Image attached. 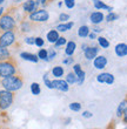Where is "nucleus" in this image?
Instances as JSON below:
<instances>
[{
  "label": "nucleus",
  "instance_id": "0eeeda50",
  "mask_svg": "<svg viewBox=\"0 0 127 129\" xmlns=\"http://www.w3.org/2000/svg\"><path fill=\"white\" fill-rule=\"evenodd\" d=\"M37 26H38V24H34V22H32V21L27 20V19H22V20H20L19 24H18L17 31L20 34H26V33H28V32L33 31V28L37 27Z\"/></svg>",
  "mask_w": 127,
  "mask_h": 129
},
{
  "label": "nucleus",
  "instance_id": "37998d69",
  "mask_svg": "<svg viewBox=\"0 0 127 129\" xmlns=\"http://www.w3.org/2000/svg\"><path fill=\"white\" fill-rule=\"evenodd\" d=\"M121 117H122V122H124V123H127V113H125V114L121 116Z\"/></svg>",
  "mask_w": 127,
  "mask_h": 129
},
{
  "label": "nucleus",
  "instance_id": "4468645a",
  "mask_svg": "<svg viewBox=\"0 0 127 129\" xmlns=\"http://www.w3.org/2000/svg\"><path fill=\"white\" fill-rule=\"evenodd\" d=\"M104 19H105V15L103 14V12H99V11L93 12V13H91V15H89V21H91L93 25L101 24Z\"/></svg>",
  "mask_w": 127,
  "mask_h": 129
},
{
  "label": "nucleus",
  "instance_id": "412c9836",
  "mask_svg": "<svg viewBox=\"0 0 127 129\" xmlns=\"http://www.w3.org/2000/svg\"><path fill=\"white\" fill-rule=\"evenodd\" d=\"M126 103H127V100L124 99L122 102H120V105L118 106V109H117V116L118 117H121L125 113H127V105Z\"/></svg>",
  "mask_w": 127,
  "mask_h": 129
},
{
  "label": "nucleus",
  "instance_id": "39448f33",
  "mask_svg": "<svg viewBox=\"0 0 127 129\" xmlns=\"http://www.w3.org/2000/svg\"><path fill=\"white\" fill-rule=\"evenodd\" d=\"M14 101V93L3 89L0 90V112L6 110L13 105Z\"/></svg>",
  "mask_w": 127,
  "mask_h": 129
},
{
  "label": "nucleus",
  "instance_id": "7c9ffc66",
  "mask_svg": "<svg viewBox=\"0 0 127 129\" xmlns=\"http://www.w3.org/2000/svg\"><path fill=\"white\" fill-rule=\"evenodd\" d=\"M69 109L73 110V112H80L81 110V103H79V102H72L69 105Z\"/></svg>",
  "mask_w": 127,
  "mask_h": 129
},
{
  "label": "nucleus",
  "instance_id": "f3484780",
  "mask_svg": "<svg viewBox=\"0 0 127 129\" xmlns=\"http://www.w3.org/2000/svg\"><path fill=\"white\" fill-rule=\"evenodd\" d=\"M75 48H77V44L74 41H68L66 42V48H65V54L67 56H72L75 52Z\"/></svg>",
  "mask_w": 127,
  "mask_h": 129
},
{
  "label": "nucleus",
  "instance_id": "c85d7f7f",
  "mask_svg": "<svg viewBox=\"0 0 127 129\" xmlns=\"http://www.w3.org/2000/svg\"><path fill=\"white\" fill-rule=\"evenodd\" d=\"M66 42H67V40H66V38L64 37H59L58 39H57V41H55L54 44V48H59V47H61V46H65Z\"/></svg>",
  "mask_w": 127,
  "mask_h": 129
},
{
  "label": "nucleus",
  "instance_id": "8fccbe9b",
  "mask_svg": "<svg viewBox=\"0 0 127 129\" xmlns=\"http://www.w3.org/2000/svg\"><path fill=\"white\" fill-rule=\"evenodd\" d=\"M18 1H19V0H18Z\"/></svg>",
  "mask_w": 127,
  "mask_h": 129
},
{
  "label": "nucleus",
  "instance_id": "09e8293b",
  "mask_svg": "<svg viewBox=\"0 0 127 129\" xmlns=\"http://www.w3.org/2000/svg\"><path fill=\"white\" fill-rule=\"evenodd\" d=\"M3 129H8V128H3Z\"/></svg>",
  "mask_w": 127,
  "mask_h": 129
},
{
  "label": "nucleus",
  "instance_id": "79ce46f5",
  "mask_svg": "<svg viewBox=\"0 0 127 129\" xmlns=\"http://www.w3.org/2000/svg\"><path fill=\"white\" fill-rule=\"evenodd\" d=\"M101 31H103V28L98 27V25H95V27L93 28V32H94V33H100Z\"/></svg>",
  "mask_w": 127,
  "mask_h": 129
},
{
  "label": "nucleus",
  "instance_id": "c756f323",
  "mask_svg": "<svg viewBox=\"0 0 127 129\" xmlns=\"http://www.w3.org/2000/svg\"><path fill=\"white\" fill-rule=\"evenodd\" d=\"M118 18H119V15H118V14L113 13V12H110V13H108L106 17H105V19H106L107 22H112V21L117 20Z\"/></svg>",
  "mask_w": 127,
  "mask_h": 129
},
{
  "label": "nucleus",
  "instance_id": "a878e982",
  "mask_svg": "<svg viewBox=\"0 0 127 129\" xmlns=\"http://www.w3.org/2000/svg\"><path fill=\"white\" fill-rule=\"evenodd\" d=\"M65 81L67 82L68 85H74V83H77V76H75V74H74V72H71V73L67 74Z\"/></svg>",
  "mask_w": 127,
  "mask_h": 129
},
{
  "label": "nucleus",
  "instance_id": "e433bc0d",
  "mask_svg": "<svg viewBox=\"0 0 127 129\" xmlns=\"http://www.w3.org/2000/svg\"><path fill=\"white\" fill-rule=\"evenodd\" d=\"M34 37H27V38H25V42L27 45H34Z\"/></svg>",
  "mask_w": 127,
  "mask_h": 129
},
{
  "label": "nucleus",
  "instance_id": "6e6552de",
  "mask_svg": "<svg viewBox=\"0 0 127 129\" xmlns=\"http://www.w3.org/2000/svg\"><path fill=\"white\" fill-rule=\"evenodd\" d=\"M39 5H40L39 0H27V1H25V3L21 5L24 15H27V14L37 11L38 10V7H39Z\"/></svg>",
  "mask_w": 127,
  "mask_h": 129
},
{
  "label": "nucleus",
  "instance_id": "4c0bfd02",
  "mask_svg": "<svg viewBox=\"0 0 127 129\" xmlns=\"http://www.w3.org/2000/svg\"><path fill=\"white\" fill-rule=\"evenodd\" d=\"M93 116V114L91 112H88V110H85V112H83V117H85V119H91Z\"/></svg>",
  "mask_w": 127,
  "mask_h": 129
},
{
  "label": "nucleus",
  "instance_id": "bb28decb",
  "mask_svg": "<svg viewBox=\"0 0 127 129\" xmlns=\"http://www.w3.org/2000/svg\"><path fill=\"white\" fill-rule=\"evenodd\" d=\"M31 93L33 95H39L41 93V88H40V85L37 83V82H33L31 85Z\"/></svg>",
  "mask_w": 127,
  "mask_h": 129
},
{
  "label": "nucleus",
  "instance_id": "c9c22d12",
  "mask_svg": "<svg viewBox=\"0 0 127 129\" xmlns=\"http://www.w3.org/2000/svg\"><path fill=\"white\" fill-rule=\"evenodd\" d=\"M68 20H69V14L61 13L59 15V21H61V22H67Z\"/></svg>",
  "mask_w": 127,
  "mask_h": 129
},
{
  "label": "nucleus",
  "instance_id": "5701e85b",
  "mask_svg": "<svg viewBox=\"0 0 127 129\" xmlns=\"http://www.w3.org/2000/svg\"><path fill=\"white\" fill-rule=\"evenodd\" d=\"M10 56H12V55H11V52H10V49H8V48L0 47V61L7 60Z\"/></svg>",
  "mask_w": 127,
  "mask_h": 129
},
{
  "label": "nucleus",
  "instance_id": "aec40b11",
  "mask_svg": "<svg viewBox=\"0 0 127 129\" xmlns=\"http://www.w3.org/2000/svg\"><path fill=\"white\" fill-rule=\"evenodd\" d=\"M59 37L60 35H59V32L57 29H51V31H48L47 35H46V39H47V41L49 44H54Z\"/></svg>",
  "mask_w": 127,
  "mask_h": 129
},
{
  "label": "nucleus",
  "instance_id": "a19ab883",
  "mask_svg": "<svg viewBox=\"0 0 127 129\" xmlns=\"http://www.w3.org/2000/svg\"><path fill=\"white\" fill-rule=\"evenodd\" d=\"M87 37H88L91 40H93V39H96V33H94V32H89Z\"/></svg>",
  "mask_w": 127,
  "mask_h": 129
},
{
  "label": "nucleus",
  "instance_id": "20e7f679",
  "mask_svg": "<svg viewBox=\"0 0 127 129\" xmlns=\"http://www.w3.org/2000/svg\"><path fill=\"white\" fill-rule=\"evenodd\" d=\"M17 41L15 31H0V47H11Z\"/></svg>",
  "mask_w": 127,
  "mask_h": 129
},
{
  "label": "nucleus",
  "instance_id": "b1692460",
  "mask_svg": "<svg viewBox=\"0 0 127 129\" xmlns=\"http://www.w3.org/2000/svg\"><path fill=\"white\" fill-rule=\"evenodd\" d=\"M88 33H89V27L88 26H86V25L80 26L79 29H78V35H79L80 38H86L87 35H88Z\"/></svg>",
  "mask_w": 127,
  "mask_h": 129
},
{
  "label": "nucleus",
  "instance_id": "dca6fc26",
  "mask_svg": "<svg viewBox=\"0 0 127 129\" xmlns=\"http://www.w3.org/2000/svg\"><path fill=\"white\" fill-rule=\"evenodd\" d=\"M20 58L22 60H26V61H30V62H37L39 61V58L37 56V54H32V53H28V52H22L20 53Z\"/></svg>",
  "mask_w": 127,
  "mask_h": 129
},
{
  "label": "nucleus",
  "instance_id": "9b49d317",
  "mask_svg": "<svg viewBox=\"0 0 127 129\" xmlns=\"http://www.w3.org/2000/svg\"><path fill=\"white\" fill-rule=\"evenodd\" d=\"M114 75L111 74V73H100L98 76H96V81L100 82V83H106V85H113L114 83Z\"/></svg>",
  "mask_w": 127,
  "mask_h": 129
},
{
  "label": "nucleus",
  "instance_id": "473e14b6",
  "mask_svg": "<svg viewBox=\"0 0 127 129\" xmlns=\"http://www.w3.org/2000/svg\"><path fill=\"white\" fill-rule=\"evenodd\" d=\"M44 82H45V85L47 86V88H49V89H53V86H52V81L48 79V73H46V74L44 75Z\"/></svg>",
  "mask_w": 127,
  "mask_h": 129
},
{
  "label": "nucleus",
  "instance_id": "6ab92c4d",
  "mask_svg": "<svg viewBox=\"0 0 127 129\" xmlns=\"http://www.w3.org/2000/svg\"><path fill=\"white\" fill-rule=\"evenodd\" d=\"M93 5L95 7V10H106V11H110V12L113 11V7L106 5V4L103 3L101 0H93Z\"/></svg>",
  "mask_w": 127,
  "mask_h": 129
},
{
  "label": "nucleus",
  "instance_id": "cd10ccee",
  "mask_svg": "<svg viewBox=\"0 0 127 129\" xmlns=\"http://www.w3.org/2000/svg\"><path fill=\"white\" fill-rule=\"evenodd\" d=\"M37 56L39 58V60L48 61V58H47V49H45V48H41V49H39L38 55H37Z\"/></svg>",
  "mask_w": 127,
  "mask_h": 129
},
{
  "label": "nucleus",
  "instance_id": "58836bf2",
  "mask_svg": "<svg viewBox=\"0 0 127 129\" xmlns=\"http://www.w3.org/2000/svg\"><path fill=\"white\" fill-rule=\"evenodd\" d=\"M73 62V58H71V56H68L67 59H64L62 60V63L64 64H69V63H72Z\"/></svg>",
  "mask_w": 127,
  "mask_h": 129
},
{
  "label": "nucleus",
  "instance_id": "f03ea898",
  "mask_svg": "<svg viewBox=\"0 0 127 129\" xmlns=\"http://www.w3.org/2000/svg\"><path fill=\"white\" fill-rule=\"evenodd\" d=\"M0 85L3 86L4 89L14 93L22 88V86H24V78H22V75L20 73H17V74L10 75V76H6V78H1Z\"/></svg>",
  "mask_w": 127,
  "mask_h": 129
},
{
  "label": "nucleus",
  "instance_id": "f8f14e48",
  "mask_svg": "<svg viewBox=\"0 0 127 129\" xmlns=\"http://www.w3.org/2000/svg\"><path fill=\"white\" fill-rule=\"evenodd\" d=\"M93 66H94L95 69L103 71L107 66V58L105 55H96L95 58L93 59Z\"/></svg>",
  "mask_w": 127,
  "mask_h": 129
},
{
  "label": "nucleus",
  "instance_id": "49530a36",
  "mask_svg": "<svg viewBox=\"0 0 127 129\" xmlns=\"http://www.w3.org/2000/svg\"><path fill=\"white\" fill-rule=\"evenodd\" d=\"M58 6H59V7L62 6V3H61V1H59V3H58Z\"/></svg>",
  "mask_w": 127,
  "mask_h": 129
},
{
  "label": "nucleus",
  "instance_id": "de8ad7c7",
  "mask_svg": "<svg viewBox=\"0 0 127 129\" xmlns=\"http://www.w3.org/2000/svg\"><path fill=\"white\" fill-rule=\"evenodd\" d=\"M4 1H5V0H0V5H1V4H3Z\"/></svg>",
  "mask_w": 127,
  "mask_h": 129
},
{
  "label": "nucleus",
  "instance_id": "1a4fd4ad",
  "mask_svg": "<svg viewBox=\"0 0 127 129\" xmlns=\"http://www.w3.org/2000/svg\"><path fill=\"white\" fill-rule=\"evenodd\" d=\"M73 72H74V74L77 76V83L79 86H81L85 82V76H86V73H85V71H83L81 64L80 63L74 64L73 66Z\"/></svg>",
  "mask_w": 127,
  "mask_h": 129
},
{
  "label": "nucleus",
  "instance_id": "a18cd8bd",
  "mask_svg": "<svg viewBox=\"0 0 127 129\" xmlns=\"http://www.w3.org/2000/svg\"><path fill=\"white\" fill-rule=\"evenodd\" d=\"M4 11H5V10H4L3 7H0V15H1V14L4 13Z\"/></svg>",
  "mask_w": 127,
  "mask_h": 129
},
{
  "label": "nucleus",
  "instance_id": "2f4dec72",
  "mask_svg": "<svg viewBox=\"0 0 127 129\" xmlns=\"http://www.w3.org/2000/svg\"><path fill=\"white\" fill-rule=\"evenodd\" d=\"M57 56V52H55V49H53V48H51V49H48L47 51V58H48V61H52L53 59Z\"/></svg>",
  "mask_w": 127,
  "mask_h": 129
},
{
  "label": "nucleus",
  "instance_id": "4be33fe9",
  "mask_svg": "<svg viewBox=\"0 0 127 129\" xmlns=\"http://www.w3.org/2000/svg\"><path fill=\"white\" fill-rule=\"evenodd\" d=\"M52 74L57 79H60L65 74V69H64V67H61V66H55V67H53V69H52Z\"/></svg>",
  "mask_w": 127,
  "mask_h": 129
},
{
  "label": "nucleus",
  "instance_id": "f704fd0d",
  "mask_svg": "<svg viewBox=\"0 0 127 129\" xmlns=\"http://www.w3.org/2000/svg\"><path fill=\"white\" fill-rule=\"evenodd\" d=\"M44 44H45V41H44V39H42L41 37H37L34 39V45L35 46H38V47H42Z\"/></svg>",
  "mask_w": 127,
  "mask_h": 129
},
{
  "label": "nucleus",
  "instance_id": "393cba45",
  "mask_svg": "<svg viewBox=\"0 0 127 129\" xmlns=\"http://www.w3.org/2000/svg\"><path fill=\"white\" fill-rule=\"evenodd\" d=\"M96 40H98V44H99V46L101 48H104V49H106V48L110 47V41L107 40L106 38L99 37V38H96Z\"/></svg>",
  "mask_w": 127,
  "mask_h": 129
},
{
  "label": "nucleus",
  "instance_id": "2eb2a0df",
  "mask_svg": "<svg viewBox=\"0 0 127 129\" xmlns=\"http://www.w3.org/2000/svg\"><path fill=\"white\" fill-rule=\"evenodd\" d=\"M114 51H115V54L119 58H125L127 55V45L125 42H121V44H118L114 48Z\"/></svg>",
  "mask_w": 127,
  "mask_h": 129
},
{
  "label": "nucleus",
  "instance_id": "ea45409f",
  "mask_svg": "<svg viewBox=\"0 0 127 129\" xmlns=\"http://www.w3.org/2000/svg\"><path fill=\"white\" fill-rule=\"evenodd\" d=\"M51 1H52V0H39L40 5H42V6H47V5L51 3Z\"/></svg>",
  "mask_w": 127,
  "mask_h": 129
},
{
  "label": "nucleus",
  "instance_id": "a211bd4d",
  "mask_svg": "<svg viewBox=\"0 0 127 129\" xmlns=\"http://www.w3.org/2000/svg\"><path fill=\"white\" fill-rule=\"evenodd\" d=\"M73 26H74V22H72V21H67V22L59 24L55 29H57L58 32H67V31H69V29H72Z\"/></svg>",
  "mask_w": 127,
  "mask_h": 129
},
{
  "label": "nucleus",
  "instance_id": "f257e3e1",
  "mask_svg": "<svg viewBox=\"0 0 127 129\" xmlns=\"http://www.w3.org/2000/svg\"><path fill=\"white\" fill-rule=\"evenodd\" d=\"M19 8V5H11L7 11L0 15V31H17V13Z\"/></svg>",
  "mask_w": 127,
  "mask_h": 129
},
{
  "label": "nucleus",
  "instance_id": "72a5a7b5",
  "mask_svg": "<svg viewBox=\"0 0 127 129\" xmlns=\"http://www.w3.org/2000/svg\"><path fill=\"white\" fill-rule=\"evenodd\" d=\"M64 4H65V6L67 7V8L72 10V8H74V6H75V0H64Z\"/></svg>",
  "mask_w": 127,
  "mask_h": 129
},
{
  "label": "nucleus",
  "instance_id": "7ed1b4c3",
  "mask_svg": "<svg viewBox=\"0 0 127 129\" xmlns=\"http://www.w3.org/2000/svg\"><path fill=\"white\" fill-rule=\"evenodd\" d=\"M17 73H19L18 63H17V60L13 56H10L7 60L0 61V79L17 74Z\"/></svg>",
  "mask_w": 127,
  "mask_h": 129
},
{
  "label": "nucleus",
  "instance_id": "9d476101",
  "mask_svg": "<svg viewBox=\"0 0 127 129\" xmlns=\"http://www.w3.org/2000/svg\"><path fill=\"white\" fill-rule=\"evenodd\" d=\"M52 86H53V89H57V90H60V92H68L69 89V85L65 80H61V79H54L52 81Z\"/></svg>",
  "mask_w": 127,
  "mask_h": 129
},
{
  "label": "nucleus",
  "instance_id": "423d86ee",
  "mask_svg": "<svg viewBox=\"0 0 127 129\" xmlns=\"http://www.w3.org/2000/svg\"><path fill=\"white\" fill-rule=\"evenodd\" d=\"M49 19V13L46 10L41 8V10H37L34 12L28 14V20L34 22V24H41V22H46Z\"/></svg>",
  "mask_w": 127,
  "mask_h": 129
},
{
  "label": "nucleus",
  "instance_id": "ddd939ff",
  "mask_svg": "<svg viewBox=\"0 0 127 129\" xmlns=\"http://www.w3.org/2000/svg\"><path fill=\"white\" fill-rule=\"evenodd\" d=\"M99 49L100 48L98 46H87V48L84 51V55H85V58L87 60H93L98 55Z\"/></svg>",
  "mask_w": 127,
  "mask_h": 129
},
{
  "label": "nucleus",
  "instance_id": "c03bdc74",
  "mask_svg": "<svg viewBox=\"0 0 127 129\" xmlns=\"http://www.w3.org/2000/svg\"><path fill=\"white\" fill-rule=\"evenodd\" d=\"M87 46H88V45H87V44H83V45H81V48H83V52L85 51L86 48H87Z\"/></svg>",
  "mask_w": 127,
  "mask_h": 129
}]
</instances>
